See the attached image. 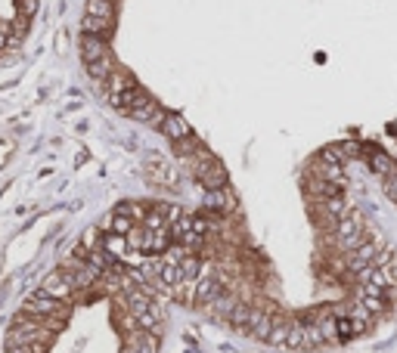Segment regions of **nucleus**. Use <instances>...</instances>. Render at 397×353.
Here are the masks:
<instances>
[{
	"label": "nucleus",
	"mask_w": 397,
	"mask_h": 353,
	"mask_svg": "<svg viewBox=\"0 0 397 353\" xmlns=\"http://www.w3.org/2000/svg\"><path fill=\"white\" fill-rule=\"evenodd\" d=\"M87 16H96L103 22H115V0H87Z\"/></svg>",
	"instance_id": "obj_16"
},
{
	"label": "nucleus",
	"mask_w": 397,
	"mask_h": 353,
	"mask_svg": "<svg viewBox=\"0 0 397 353\" xmlns=\"http://www.w3.org/2000/svg\"><path fill=\"white\" fill-rule=\"evenodd\" d=\"M385 195H388V199H391L394 205H397V168L385 177Z\"/></svg>",
	"instance_id": "obj_20"
},
{
	"label": "nucleus",
	"mask_w": 397,
	"mask_h": 353,
	"mask_svg": "<svg viewBox=\"0 0 397 353\" xmlns=\"http://www.w3.org/2000/svg\"><path fill=\"white\" fill-rule=\"evenodd\" d=\"M366 161H370L372 174H379V177H388L394 171V161H391V155H388L385 149L370 146V149H366Z\"/></svg>",
	"instance_id": "obj_12"
},
{
	"label": "nucleus",
	"mask_w": 397,
	"mask_h": 353,
	"mask_svg": "<svg viewBox=\"0 0 397 353\" xmlns=\"http://www.w3.org/2000/svg\"><path fill=\"white\" fill-rule=\"evenodd\" d=\"M140 84H137V78H134L131 72H124V69H115L106 78V84H103L100 90L106 93V100L109 96H118V93H131V90H137Z\"/></svg>",
	"instance_id": "obj_7"
},
{
	"label": "nucleus",
	"mask_w": 397,
	"mask_h": 353,
	"mask_svg": "<svg viewBox=\"0 0 397 353\" xmlns=\"http://www.w3.org/2000/svg\"><path fill=\"white\" fill-rule=\"evenodd\" d=\"M78 53H81V59H84V65H93V62H100V59L112 56L109 47H106V41H103V37H96V34H81Z\"/></svg>",
	"instance_id": "obj_6"
},
{
	"label": "nucleus",
	"mask_w": 397,
	"mask_h": 353,
	"mask_svg": "<svg viewBox=\"0 0 397 353\" xmlns=\"http://www.w3.org/2000/svg\"><path fill=\"white\" fill-rule=\"evenodd\" d=\"M236 201H233V195L227 192V186L223 189H208V195H205V208L208 211H217V214H223V211H230Z\"/></svg>",
	"instance_id": "obj_14"
},
{
	"label": "nucleus",
	"mask_w": 397,
	"mask_h": 353,
	"mask_svg": "<svg viewBox=\"0 0 397 353\" xmlns=\"http://www.w3.org/2000/svg\"><path fill=\"white\" fill-rule=\"evenodd\" d=\"M341 310H344V313H348V317H351V322H354V328H357V338L370 332V328H372V322H376V317H372V313L366 310V307L360 304V300H354V304L341 307Z\"/></svg>",
	"instance_id": "obj_9"
},
{
	"label": "nucleus",
	"mask_w": 397,
	"mask_h": 353,
	"mask_svg": "<svg viewBox=\"0 0 397 353\" xmlns=\"http://www.w3.org/2000/svg\"><path fill=\"white\" fill-rule=\"evenodd\" d=\"M348 201H344V195H335V199H326L320 201V217H323V223H339L341 217H348Z\"/></svg>",
	"instance_id": "obj_10"
},
{
	"label": "nucleus",
	"mask_w": 397,
	"mask_h": 353,
	"mask_svg": "<svg viewBox=\"0 0 397 353\" xmlns=\"http://www.w3.org/2000/svg\"><path fill=\"white\" fill-rule=\"evenodd\" d=\"M41 291H47V295L56 298V300H65V304H72V300H74V282H72L69 269L59 267V269H53L50 276H44Z\"/></svg>",
	"instance_id": "obj_4"
},
{
	"label": "nucleus",
	"mask_w": 397,
	"mask_h": 353,
	"mask_svg": "<svg viewBox=\"0 0 397 353\" xmlns=\"http://www.w3.org/2000/svg\"><path fill=\"white\" fill-rule=\"evenodd\" d=\"M112 32H115V22H103L96 16H87V13H84V19H81V34H96V37H103V41H109Z\"/></svg>",
	"instance_id": "obj_13"
},
{
	"label": "nucleus",
	"mask_w": 397,
	"mask_h": 353,
	"mask_svg": "<svg viewBox=\"0 0 397 353\" xmlns=\"http://www.w3.org/2000/svg\"><path fill=\"white\" fill-rule=\"evenodd\" d=\"M34 10H37V0H16V13H19V19H32V16H34Z\"/></svg>",
	"instance_id": "obj_19"
},
{
	"label": "nucleus",
	"mask_w": 397,
	"mask_h": 353,
	"mask_svg": "<svg viewBox=\"0 0 397 353\" xmlns=\"http://www.w3.org/2000/svg\"><path fill=\"white\" fill-rule=\"evenodd\" d=\"M313 177L344 186V164H326V161H317V168H313Z\"/></svg>",
	"instance_id": "obj_15"
},
{
	"label": "nucleus",
	"mask_w": 397,
	"mask_h": 353,
	"mask_svg": "<svg viewBox=\"0 0 397 353\" xmlns=\"http://www.w3.org/2000/svg\"><path fill=\"white\" fill-rule=\"evenodd\" d=\"M193 177H196L205 189H223V186H227V171H223V164L217 161L205 146H202L196 152V159H193Z\"/></svg>",
	"instance_id": "obj_1"
},
{
	"label": "nucleus",
	"mask_w": 397,
	"mask_h": 353,
	"mask_svg": "<svg viewBox=\"0 0 397 353\" xmlns=\"http://www.w3.org/2000/svg\"><path fill=\"white\" fill-rule=\"evenodd\" d=\"M273 326H276V317H273V313L254 310V307H252V317H249V322H245L242 332L252 335V338H258V341H267V338H271V332H273Z\"/></svg>",
	"instance_id": "obj_5"
},
{
	"label": "nucleus",
	"mask_w": 397,
	"mask_h": 353,
	"mask_svg": "<svg viewBox=\"0 0 397 353\" xmlns=\"http://www.w3.org/2000/svg\"><path fill=\"white\" fill-rule=\"evenodd\" d=\"M289 328H292V322L276 319V326H273L271 338H267V344H273V347H286V341H289Z\"/></svg>",
	"instance_id": "obj_18"
},
{
	"label": "nucleus",
	"mask_w": 397,
	"mask_h": 353,
	"mask_svg": "<svg viewBox=\"0 0 397 353\" xmlns=\"http://www.w3.org/2000/svg\"><path fill=\"white\" fill-rule=\"evenodd\" d=\"M379 251H382V245L372 242V239H366L360 248H354V251L344 254V269H348V273H354V276H363L366 269L376 264Z\"/></svg>",
	"instance_id": "obj_3"
},
{
	"label": "nucleus",
	"mask_w": 397,
	"mask_h": 353,
	"mask_svg": "<svg viewBox=\"0 0 397 353\" xmlns=\"http://www.w3.org/2000/svg\"><path fill=\"white\" fill-rule=\"evenodd\" d=\"M162 133H164V137H171L174 142H181V140H190L193 137V127L186 124L181 115L168 112V118H164V124H162Z\"/></svg>",
	"instance_id": "obj_11"
},
{
	"label": "nucleus",
	"mask_w": 397,
	"mask_h": 353,
	"mask_svg": "<svg viewBox=\"0 0 397 353\" xmlns=\"http://www.w3.org/2000/svg\"><path fill=\"white\" fill-rule=\"evenodd\" d=\"M84 69H87V74H91L96 84L103 87V84H106V78L118 69V65H115V59H112V56H106V59H100V62H93V65H84Z\"/></svg>",
	"instance_id": "obj_17"
},
{
	"label": "nucleus",
	"mask_w": 397,
	"mask_h": 353,
	"mask_svg": "<svg viewBox=\"0 0 397 353\" xmlns=\"http://www.w3.org/2000/svg\"><path fill=\"white\" fill-rule=\"evenodd\" d=\"M332 239H335V245H339L344 254L354 251V248H360L366 242V239H363V217L357 211H351L348 217H341V220L332 227Z\"/></svg>",
	"instance_id": "obj_2"
},
{
	"label": "nucleus",
	"mask_w": 397,
	"mask_h": 353,
	"mask_svg": "<svg viewBox=\"0 0 397 353\" xmlns=\"http://www.w3.org/2000/svg\"><path fill=\"white\" fill-rule=\"evenodd\" d=\"M239 307V298L233 295V291H221L211 304L205 307V313H211L214 319H227L230 322V317H233V310Z\"/></svg>",
	"instance_id": "obj_8"
}]
</instances>
